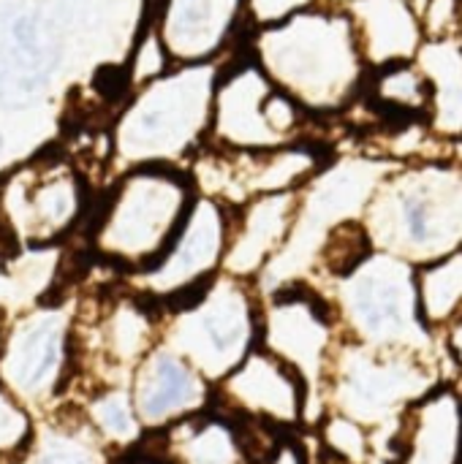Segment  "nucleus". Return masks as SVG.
<instances>
[{
  "label": "nucleus",
  "instance_id": "nucleus-1",
  "mask_svg": "<svg viewBox=\"0 0 462 464\" xmlns=\"http://www.w3.org/2000/svg\"><path fill=\"white\" fill-rule=\"evenodd\" d=\"M275 87L289 92L313 120L340 117L365 98L370 68L349 8L316 3L245 38Z\"/></svg>",
  "mask_w": 462,
  "mask_h": 464
},
{
  "label": "nucleus",
  "instance_id": "nucleus-2",
  "mask_svg": "<svg viewBox=\"0 0 462 464\" xmlns=\"http://www.w3.org/2000/svg\"><path fill=\"white\" fill-rule=\"evenodd\" d=\"M457 150L398 163L389 171L362 220L373 247L417 266L462 247V158Z\"/></svg>",
  "mask_w": 462,
  "mask_h": 464
},
{
  "label": "nucleus",
  "instance_id": "nucleus-3",
  "mask_svg": "<svg viewBox=\"0 0 462 464\" xmlns=\"http://www.w3.org/2000/svg\"><path fill=\"white\" fill-rule=\"evenodd\" d=\"M223 60L177 63L142 84L114 125V152L131 166L163 163L188 169L210 144L212 101Z\"/></svg>",
  "mask_w": 462,
  "mask_h": 464
},
{
  "label": "nucleus",
  "instance_id": "nucleus-4",
  "mask_svg": "<svg viewBox=\"0 0 462 464\" xmlns=\"http://www.w3.org/2000/svg\"><path fill=\"white\" fill-rule=\"evenodd\" d=\"M395 166L398 163L392 158L378 152L332 155L324 169L305 188H300L294 228L283 250L259 275V294L270 296L289 285L313 283L329 237L346 223L365 220L373 196Z\"/></svg>",
  "mask_w": 462,
  "mask_h": 464
},
{
  "label": "nucleus",
  "instance_id": "nucleus-5",
  "mask_svg": "<svg viewBox=\"0 0 462 464\" xmlns=\"http://www.w3.org/2000/svg\"><path fill=\"white\" fill-rule=\"evenodd\" d=\"M321 291L332 302L346 340L378 351L447 356L441 337L422 318L417 264L373 247Z\"/></svg>",
  "mask_w": 462,
  "mask_h": 464
},
{
  "label": "nucleus",
  "instance_id": "nucleus-6",
  "mask_svg": "<svg viewBox=\"0 0 462 464\" xmlns=\"http://www.w3.org/2000/svg\"><path fill=\"white\" fill-rule=\"evenodd\" d=\"M196 196L199 188L182 166H133L112 190L95 226L98 250L133 275L150 269L180 231Z\"/></svg>",
  "mask_w": 462,
  "mask_h": 464
},
{
  "label": "nucleus",
  "instance_id": "nucleus-7",
  "mask_svg": "<svg viewBox=\"0 0 462 464\" xmlns=\"http://www.w3.org/2000/svg\"><path fill=\"white\" fill-rule=\"evenodd\" d=\"M261 334L256 283L221 272L188 299L163 310V345L185 356L212 386L234 372Z\"/></svg>",
  "mask_w": 462,
  "mask_h": 464
},
{
  "label": "nucleus",
  "instance_id": "nucleus-8",
  "mask_svg": "<svg viewBox=\"0 0 462 464\" xmlns=\"http://www.w3.org/2000/svg\"><path fill=\"white\" fill-rule=\"evenodd\" d=\"M444 362L447 356L378 351L343 337L327 381V408L373 430L378 443L419 397L447 381Z\"/></svg>",
  "mask_w": 462,
  "mask_h": 464
},
{
  "label": "nucleus",
  "instance_id": "nucleus-9",
  "mask_svg": "<svg viewBox=\"0 0 462 464\" xmlns=\"http://www.w3.org/2000/svg\"><path fill=\"white\" fill-rule=\"evenodd\" d=\"M343 343V332L327 294L310 283L280 288L261 296L259 345L286 362L308 386L305 427L327 416V381L332 359Z\"/></svg>",
  "mask_w": 462,
  "mask_h": 464
},
{
  "label": "nucleus",
  "instance_id": "nucleus-10",
  "mask_svg": "<svg viewBox=\"0 0 462 464\" xmlns=\"http://www.w3.org/2000/svg\"><path fill=\"white\" fill-rule=\"evenodd\" d=\"M231 215L229 204L199 193L163 256L150 269L133 275L144 299L166 310L218 277L229 250Z\"/></svg>",
  "mask_w": 462,
  "mask_h": 464
},
{
  "label": "nucleus",
  "instance_id": "nucleus-11",
  "mask_svg": "<svg viewBox=\"0 0 462 464\" xmlns=\"http://www.w3.org/2000/svg\"><path fill=\"white\" fill-rule=\"evenodd\" d=\"M272 90V79L251 54L248 44L245 52L223 60L212 101L210 147L226 152H267L286 147L267 120V101Z\"/></svg>",
  "mask_w": 462,
  "mask_h": 464
},
{
  "label": "nucleus",
  "instance_id": "nucleus-12",
  "mask_svg": "<svg viewBox=\"0 0 462 464\" xmlns=\"http://www.w3.org/2000/svg\"><path fill=\"white\" fill-rule=\"evenodd\" d=\"M215 405L231 416L297 432L305 427L308 386L286 362L259 345L215 386Z\"/></svg>",
  "mask_w": 462,
  "mask_h": 464
},
{
  "label": "nucleus",
  "instance_id": "nucleus-13",
  "mask_svg": "<svg viewBox=\"0 0 462 464\" xmlns=\"http://www.w3.org/2000/svg\"><path fill=\"white\" fill-rule=\"evenodd\" d=\"M389 464H462V383L441 381L378 440Z\"/></svg>",
  "mask_w": 462,
  "mask_h": 464
},
{
  "label": "nucleus",
  "instance_id": "nucleus-14",
  "mask_svg": "<svg viewBox=\"0 0 462 464\" xmlns=\"http://www.w3.org/2000/svg\"><path fill=\"white\" fill-rule=\"evenodd\" d=\"M152 24L174 63H215L251 33L248 0H158Z\"/></svg>",
  "mask_w": 462,
  "mask_h": 464
},
{
  "label": "nucleus",
  "instance_id": "nucleus-15",
  "mask_svg": "<svg viewBox=\"0 0 462 464\" xmlns=\"http://www.w3.org/2000/svg\"><path fill=\"white\" fill-rule=\"evenodd\" d=\"M133 405L142 427L161 432L215 402V386L174 348H152L136 367Z\"/></svg>",
  "mask_w": 462,
  "mask_h": 464
},
{
  "label": "nucleus",
  "instance_id": "nucleus-16",
  "mask_svg": "<svg viewBox=\"0 0 462 464\" xmlns=\"http://www.w3.org/2000/svg\"><path fill=\"white\" fill-rule=\"evenodd\" d=\"M60 65L54 24L35 8H16L0 16V103L25 106Z\"/></svg>",
  "mask_w": 462,
  "mask_h": 464
},
{
  "label": "nucleus",
  "instance_id": "nucleus-17",
  "mask_svg": "<svg viewBox=\"0 0 462 464\" xmlns=\"http://www.w3.org/2000/svg\"><path fill=\"white\" fill-rule=\"evenodd\" d=\"M300 207V190L253 196L231 215L229 250L223 272L256 283L259 275L283 250Z\"/></svg>",
  "mask_w": 462,
  "mask_h": 464
},
{
  "label": "nucleus",
  "instance_id": "nucleus-18",
  "mask_svg": "<svg viewBox=\"0 0 462 464\" xmlns=\"http://www.w3.org/2000/svg\"><path fill=\"white\" fill-rule=\"evenodd\" d=\"M346 8L370 71L417 60L428 35L422 14L411 0H354Z\"/></svg>",
  "mask_w": 462,
  "mask_h": 464
},
{
  "label": "nucleus",
  "instance_id": "nucleus-19",
  "mask_svg": "<svg viewBox=\"0 0 462 464\" xmlns=\"http://www.w3.org/2000/svg\"><path fill=\"white\" fill-rule=\"evenodd\" d=\"M158 451L169 464H251L237 416L215 402L161 432Z\"/></svg>",
  "mask_w": 462,
  "mask_h": 464
},
{
  "label": "nucleus",
  "instance_id": "nucleus-20",
  "mask_svg": "<svg viewBox=\"0 0 462 464\" xmlns=\"http://www.w3.org/2000/svg\"><path fill=\"white\" fill-rule=\"evenodd\" d=\"M419 68L430 82V130L449 144L462 141V44L457 35L425 38Z\"/></svg>",
  "mask_w": 462,
  "mask_h": 464
},
{
  "label": "nucleus",
  "instance_id": "nucleus-21",
  "mask_svg": "<svg viewBox=\"0 0 462 464\" xmlns=\"http://www.w3.org/2000/svg\"><path fill=\"white\" fill-rule=\"evenodd\" d=\"M365 101L381 117L392 122L428 120L430 114V82L417 60L373 68L365 84Z\"/></svg>",
  "mask_w": 462,
  "mask_h": 464
},
{
  "label": "nucleus",
  "instance_id": "nucleus-22",
  "mask_svg": "<svg viewBox=\"0 0 462 464\" xmlns=\"http://www.w3.org/2000/svg\"><path fill=\"white\" fill-rule=\"evenodd\" d=\"M417 285L422 318L441 337L462 313V247L417 266Z\"/></svg>",
  "mask_w": 462,
  "mask_h": 464
},
{
  "label": "nucleus",
  "instance_id": "nucleus-23",
  "mask_svg": "<svg viewBox=\"0 0 462 464\" xmlns=\"http://www.w3.org/2000/svg\"><path fill=\"white\" fill-rule=\"evenodd\" d=\"M316 435L319 449L343 464H368L378 454L373 430L338 411H327V416L316 424Z\"/></svg>",
  "mask_w": 462,
  "mask_h": 464
},
{
  "label": "nucleus",
  "instance_id": "nucleus-24",
  "mask_svg": "<svg viewBox=\"0 0 462 464\" xmlns=\"http://www.w3.org/2000/svg\"><path fill=\"white\" fill-rule=\"evenodd\" d=\"M174 65L177 63H174L172 52L166 49L158 27L155 24H147L136 35L133 52H131V63H128V79H131V84H136V87L150 84L158 76H163L166 71H172Z\"/></svg>",
  "mask_w": 462,
  "mask_h": 464
},
{
  "label": "nucleus",
  "instance_id": "nucleus-25",
  "mask_svg": "<svg viewBox=\"0 0 462 464\" xmlns=\"http://www.w3.org/2000/svg\"><path fill=\"white\" fill-rule=\"evenodd\" d=\"M93 416L103 435L120 443H133L142 432V419L136 413L133 397H125L120 392H109L95 400Z\"/></svg>",
  "mask_w": 462,
  "mask_h": 464
},
{
  "label": "nucleus",
  "instance_id": "nucleus-26",
  "mask_svg": "<svg viewBox=\"0 0 462 464\" xmlns=\"http://www.w3.org/2000/svg\"><path fill=\"white\" fill-rule=\"evenodd\" d=\"M462 14V0H428L422 11V24L428 38L457 35Z\"/></svg>",
  "mask_w": 462,
  "mask_h": 464
},
{
  "label": "nucleus",
  "instance_id": "nucleus-27",
  "mask_svg": "<svg viewBox=\"0 0 462 464\" xmlns=\"http://www.w3.org/2000/svg\"><path fill=\"white\" fill-rule=\"evenodd\" d=\"M319 0H248V22L251 30L256 27H270L278 24L310 5H316Z\"/></svg>",
  "mask_w": 462,
  "mask_h": 464
},
{
  "label": "nucleus",
  "instance_id": "nucleus-28",
  "mask_svg": "<svg viewBox=\"0 0 462 464\" xmlns=\"http://www.w3.org/2000/svg\"><path fill=\"white\" fill-rule=\"evenodd\" d=\"M264 464H313V454L297 432H286Z\"/></svg>",
  "mask_w": 462,
  "mask_h": 464
},
{
  "label": "nucleus",
  "instance_id": "nucleus-29",
  "mask_svg": "<svg viewBox=\"0 0 462 464\" xmlns=\"http://www.w3.org/2000/svg\"><path fill=\"white\" fill-rule=\"evenodd\" d=\"M441 345H444V353L452 362V367L462 372V313L441 332Z\"/></svg>",
  "mask_w": 462,
  "mask_h": 464
},
{
  "label": "nucleus",
  "instance_id": "nucleus-30",
  "mask_svg": "<svg viewBox=\"0 0 462 464\" xmlns=\"http://www.w3.org/2000/svg\"><path fill=\"white\" fill-rule=\"evenodd\" d=\"M321 3H329V5H343V8H346V5H351L354 0H321Z\"/></svg>",
  "mask_w": 462,
  "mask_h": 464
},
{
  "label": "nucleus",
  "instance_id": "nucleus-31",
  "mask_svg": "<svg viewBox=\"0 0 462 464\" xmlns=\"http://www.w3.org/2000/svg\"><path fill=\"white\" fill-rule=\"evenodd\" d=\"M368 464H389V462H387V457H384V454H376V457H373Z\"/></svg>",
  "mask_w": 462,
  "mask_h": 464
},
{
  "label": "nucleus",
  "instance_id": "nucleus-32",
  "mask_svg": "<svg viewBox=\"0 0 462 464\" xmlns=\"http://www.w3.org/2000/svg\"><path fill=\"white\" fill-rule=\"evenodd\" d=\"M457 38H460V44H462V14H460V27H457Z\"/></svg>",
  "mask_w": 462,
  "mask_h": 464
},
{
  "label": "nucleus",
  "instance_id": "nucleus-33",
  "mask_svg": "<svg viewBox=\"0 0 462 464\" xmlns=\"http://www.w3.org/2000/svg\"><path fill=\"white\" fill-rule=\"evenodd\" d=\"M0 150H3V136H0Z\"/></svg>",
  "mask_w": 462,
  "mask_h": 464
}]
</instances>
